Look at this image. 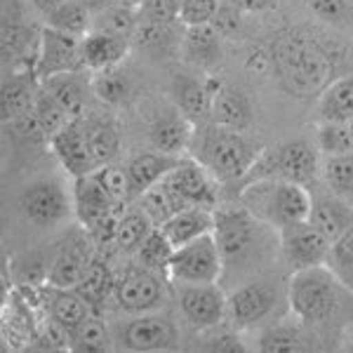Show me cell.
I'll return each mask as SVG.
<instances>
[{
	"mask_svg": "<svg viewBox=\"0 0 353 353\" xmlns=\"http://www.w3.org/2000/svg\"><path fill=\"white\" fill-rule=\"evenodd\" d=\"M271 76L297 99L318 97L337 78V52L299 28L283 31L269 43Z\"/></svg>",
	"mask_w": 353,
	"mask_h": 353,
	"instance_id": "6da1fadb",
	"label": "cell"
},
{
	"mask_svg": "<svg viewBox=\"0 0 353 353\" xmlns=\"http://www.w3.org/2000/svg\"><path fill=\"white\" fill-rule=\"evenodd\" d=\"M264 146H257L241 130L221 128L214 123H198L189 156L208 170L219 184L245 181Z\"/></svg>",
	"mask_w": 353,
	"mask_h": 353,
	"instance_id": "7a4b0ae2",
	"label": "cell"
},
{
	"mask_svg": "<svg viewBox=\"0 0 353 353\" xmlns=\"http://www.w3.org/2000/svg\"><path fill=\"white\" fill-rule=\"evenodd\" d=\"M241 201L254 219L276 231L309 219L313 210L309 186L271 176L245 181L241 186Z\"/></svg>",
	"mask_w": 353,
	"mask_h": 353,
	"instance_id": "3957f363",
	"label": "cell"
},
{
	"mask_svg": "<svg viewBox=\"0 0 353 353\" xmlns=\"http://www.w3.org/2000/svg\"><path fill=\"white\" fill-rule=\"evenodd\" d=\"M344 288L325 264L292 271L288 304L292 316L306 327L330 321L339 309V290Z\"/></svg>",
	"mask_w": 353,
	"mask_h": 353,
	"instance_id": "277c9868",
	"label": "cell"
},
{
	"mask_svg": "<svg viewBox=\"0 0 353 353\" xmlns=\"http://www.w3.org/2000/svg\"><path fill=\"white\" fill-rule=\"evenodd\" d=\"M318 172H321L318 151L304 139H288L276 146H269V149H261L245 181L271 176V179L297 181V184L309 186L316 181Z\"/></svg>",
	"mask_w": 353,
	"mask_h": 353,
	"instance_id": "5b68a950",
	"label": "cell"
},
{
	"mask_svg": "<svg viewBox=\"0 0 353 353\" xmlns=\"http://www.w3.org/2000/svg\"><path fill=\"white\" fill-rule=\"evenodd\" d=\"M226 259L219 250L214 233H205L196 241L174 248L170 261L168 278L176 285H201V283H219Z\"/></svg>",
	"mask_w": 353,
	"mask_h": 353,
	"instance_id": "8992f818",
	"label": "cell"
},
{
	"mask_svg": "<svg viewBox=\"0 0 353 353\" xmlns=\"http://www.w3.org/2000/svg\"><path fill=\"white\" fill-rule=\"evenodd\" d=\"M116 349L125 351H174L179 349V330L165 313L151 311L130 316L113 327Z\"/></svg>",
	"mask_w": 353,
	"mask_h": 353,
	"instance_id": "52a82bcc",
	"label": "cell"
},
{
	"mask_svg": "<svg viewBox=\"0 0 353 353\" xmlns=\"http://www.w3.org/2000/svg\"><path fill=\"white\" fill-rule=\"evenodd\" d=\"M21 214L38 229H57L66 224L73 212V191L57 179H38L28 184L19 196Z\"/></svg>",
	"mask_w": 353,
	"mask_h": 353,
	"instance_id": "ba28073f",
	"label": "cell"
},
{
	"mask_svg": "<svg viewBox=\"0 0 353 353\" xmlns=\"http://www.w3.org/2000/svg\"><path fill=\"white\" fill-rule=\"evenodd\" d=\"M113 299L118 309H123L128 316H139V313L161 311V306L168 299L163 276L144 266H132L123 271L113 283Z\"/></svg>",
	"mask_w": 353,
	"mask_h": 353,
	"instance_id": "9c48e42d",
	"label": "cell"
},
{
	"mask_svg": "<svg viewBox=\"0 0 353 353\" xmlns=\"http://www.w3.org/2000/svg\"><path fill=\"white\" fill-rule=\"evenodd\" d=\"M278 288L269 281H252L233 290L226 301V321L233 330H254L264 325L278 306Z\"/></svg>",
	"mask_w": 353,
	"mask_h": 353,
	"instance_id": "30bf717a",
	"label": "cell"
},
{
	"mask_svg": "<svg viewBox=\"0 0 353 353\" xmlns=\"http://www.w3.org/2000/svg\"><path fill=\"white\" fill-rule=\"evenodd\" d=\"M226 301H229V294L219 288V283L179 285V292H176L181 318L198 332H210L224 325Z\"/></svg>",
	"mask_w": 353,
	"mask_h": 353,
	"instance_id": "8fae6325",
	"label": "cell"
},
{
	"mask_svg": "<svg viewBox=\"0 0 353 353\" xmlns=\"http://www.w3.org/2000/svg\"><path fill=\"white\" fill-rule=\"evenodd\" d=\"M92 259V238L78 224V229L71 231V236L64 238L59 248L54 250L52 259L48 264L45 283L52 288H78Z\"/></svg>",
	"mask_w": 353,
	"mask_h": 353,
	"instance_id": "7c38bea8",
	"label": "cell"
},
{
	"mask_svg": "<svg viewBox=\"0 0 353 353\" xmlns=\"http://www.w3.org/2000/svg\"><path fill=\"white\" fill-rule=\"evenodd\" d=\"M281 233V252L285 264L292 271L309 269V266H321L327 261L330 245L332 241L323 231H318L309 219L290 224Z\"/></svg>",
	"mask_w": 353,
	"mask_h": 353,
	"instance_id": "4fadbf2b",
	"label": "cell"
},
{
	"mask_svg": "<svg viewBox=\"0 0 353 353\" xmlns=\"http://www.w3.org/2000/svg\"><path fill=\"white\" fill-rule=\"evenodd\" d=\"M163 184L179 198L184 208H208L217 205V184L208 170L193 158H181V163L163 179Z\"/></svg>",
	"mask_w": 353,
	"mask_h": 353,
	"instance_id": "5bb4252c",
	"label": "cell"
},
{
	"mask_svg": "<svg viewBox=\"0 0 353 353\" xmlns=\"http://www.w3.org/2000/svg\"><path fill=\"white\" fill-rule=\"evenodd\" d=\"M224 83L210 73H176L172 78V104L184 113L186 118L198 125L210 121L212 99L219 85Z\"/></svg>",
	"mask_w": 353,
	"mask_h": 353,
	"instance_id": "9a60e30c",
	"label": "cell"
},
{
	"mask_svg": "<svg viewBox=\"0 0 353 353\" xmlns=\"http://www.w3.org/2000/svg\"><path fill=\"white\" fill-rule=\"evenodd\" d=\"M76 68H83L81 38L45 24L41 31V45H38L36 59L38 81H45V78L64 71H76Z\"/></svg>",
	"mask_w": 353,
	"mask_h": 353,
	"instance_id": "2e32d148",
	"label": "cell"
},
{
	"mask_svg": "<svg viewBox=\"0 0 353 353\" xmlns=\"http://www.w3.org/2000/svg\"><path fill=\"white\" fill-rule=\"evenodd\" d=\"M193 132L196 125L184 116L176 106H165V109L153 111L146 125V134H149L151 149L170 153V156L184 158L191 149Z\"/></svg>",
	"mask_w": 353,
	"mask_h": 353,
	"instance_id": "e0dca14e",
	"label": "cell"
},
{
	"mask_svg": "<svg viewBox=\"0 0 353 353\" xmlns=\"http://www.w3.org/2000/svg\"><path fill=\"white\" fill-rule=\"evenodd\" d=\"M48 146L71 179H78V176L90 174L97 170L92 156H90L88 137H85V128H83V116L71 118L59 132L50 137Z\"/></svg>",
	"mask_w": 353,
	"mask_h": 353,
	"instance_id": "ac0fdd59",
	"label": "cell"
},
{
	"mask_svg": "<svg viewBox=\"0 0 353 353\" xmlns=\"http://www.w3.org/2000/svg\"><path fill=\"white\" fill-rule=\"evenodd\" d=\"M73 212H76L78 224L85 231L94 229L99 221L113 217V214L123 212V208H118L111 201V196L106 193L104 184L99 181L97 172L83 174L78 179H73Z\"/></svg>",
	"mask_w": 353,
	"mask_h": 353,
	"instance_id": "d6986e66",
	"label": "cell"
},
{
	"mask_svg": "<svg viewBox=\"0 0 353 353\" xmlns=\"http://www.w3.org/2000/svg\"><path fill=\"white\" fill-rule=\"evenodd\" d=\"M259 221L248 210H219L214 212V238L226 261L243 257L254 241Z\"/></svg>",
	"mask_w": 353,
	"mask_h": 353,
	"instance_id": "ffe728a7",
	"label": "cell"
},
{
	"mask_svg": "<svg viewBox=\"0 0 353 353\" xmlns=\"http://www.w3.org/2000/svg\"><path fill=\"white\" fill-rule=\"evenodd\" d=\"M130 48H132L130 38L90 28L81 38L83 68L90 73H99V71H109V68L123 66V61L128 59V54H130Z\"/></svg>",
	"mask_w": 353,
	"mask_h": 353,
	"instance_id": "44dd1931",
	"label": "cell"
},
{
	"mask_svg": "<svg viewBox=\"0 0 353 353\" xmlns=\"http://www.w3.org/2000/svg\"><path fill=\"white\" fill-rule=\"evenodd\" d=\"M179 163H181L179 156H170V153H163L156 149L132 156L130 163L125 165L128 176H130V191H132V198H139L141 193L149 191L151 186L161 184L165 176L172 172Z\"/></svg>",
	"mask_w": 353,
	"mask_h": 353,
	"instance_id": "7402d4cb",
	"label": "cell"
},
{
	"mask_svg": "<svg viewBox=\"0 0 353 353\" xmlns=\"http://www.w3.org/2000/svg\"><path fill=\"white\" fill-rule=\"evenodd\" d=\"M45 306H48L50 321L64 330L68 334V339H71V334L94 313L76 288L48 285V292H45Z\"/></svg>",
	"mask_w": 353,
	"mask_h": 353,
	"instance_id": "603a6c76",
	"label": "cell"
},
{
	"mask_svg": "<svg viewBox=\"0 0 353 353\" xmlns=\"http://www.w3.org/2000/svg\"><path fill=\"white\" fill-rule=\"evenodd\" d=\"M41 85L54 101H59L64 106L68 116L78 118L85 111L88 90H92V73L85 71V68H76V71H64L45 78Z\"/></svg>",
	"mask_w": 353,
	"mask_h": 353,
	"instance_id": "cb8c5ba5",
	"label": "cell"
},
{
	"mask_svg": "<svg viewBox=\"0 0 353 353\" xmlns=\"http://www.w3.org/2000/svg\"><path fill=\"white\" fill-rule=\"evenodd\" d=\"M41 81H38L36 71H10V78L3 81V121L14 123L21 116H26L36 104Z\"/></svg>",
	"mask_w": 353,
	"mask_h": 353,
	"instance_id": "d4e9b609",
	"label": "cell"
},
{
	"mask_svg": "<svg viewBox=\"0 0 353 353\" xmlns=\"http://www.w3.org/2000/svg\"><path fill=\"white\" fill-rule=\"evenodd\" d=\"M179 52L193 68L208 73L221 59V33L212 24L184 28Z\"/></svg>",
	"mask_w": 353,
	"mask_h": 353,
	"instance_id": "484cf974",
	"label": "cell"
},
{
	"mask_svg": "<svg viewBox=\"0 0 353 353\" xmlns=\"http://www.w3.org/2000/svg\"><path fill=\"white\" fill-rule=\"evenodd\" d=\"M252 121H254L252 101L248 99V94L236 88H231V85L221 83L219 90L214 92V99H212L210 123L245 132V130L252 125Z\"/></svg>",
	"mask_w": 353,
	"mask_h": 353,
	"instance_id": "4316f807",
	"label": "cell"
},
{
	"mask_svg": "<svg viewBox=\"0 0 353 353\" xmlns=\"http://www.w3.org/2000/svg\"><path fill=\"white\" fill-rule=\"evenodd\" d=\"M83 128L85 137H88L90 156H92L97 168L113 163V158L118 156V149H121L118 125L109 116H101V113H88V116L83 113Z\"/></svg>",
	"mask_w": 353,
	"mask_h": 353,
	"instance_id": "83f0119b",
	"label": "cell"
},
{
	"mask_svg": "<svg viewBox=\"0 0 353 353\" xmlns=\"http://www.w3.org/2000/svg\"><path fill=\"white\" fill-rule=\"evenodd\" d=\"M161 231L168 236V241L172 243L174 248H181V245L214 231V210H208V208L181 210V212L170 217L165 224H161Z\"/></svg>",
	"mask_w": 353,
	"mask_h": 353,
	"instance_id": "f1b7e54d",
	"label": "cell"
},
{
	"mask_svg": "<svg viewBox=\"0 0 353 353\" xmlns=\"http://www.w3.org/2000/svg\"><path fill=\"white\" fill-rule=\"evenodd\" d=\"M321 121L349 123L353 118V76H337L318 94Z\"/></svg>",
	"mask_w": 353,
	"mask_h": 353,
	"instance_id": "f546056e",
	"label": "cell"
},
{
	"mask_svg": "<svg viewBox=\"0 0 353 353\" xmlns=\"http://www.w3.org/2000/svg\"><path fill=\"white\" fill-rule=\"evenodd\" d=\"M309 221L318 231H323L330 241L337 238L353 224V208L339 198H325V201H313V210Z\"/></svg>",
	"mask_w": 353,
	"mask_h": 353,
	"instance_id": "4dcf8cb0",
	"label": "cell"
},
{
	"mask_svg": "<svg viewBox=\"0 0 353 353\" xmlns=\"http://www.w3.org/2000/svg\"><path fill=\"white\" fill-rule=\"evenodd\" d=\"M156 229V224L151 221L149 214L137 205V208L123 210L118 214V226H116V248L121 252H137L141 248V243L149 238V233Z\"/></svg>",
	"mask_w": 353,
	"mask_h": 353,
	"instance_id": "1f68e13d",
	"label": "cell"
},
{
	"mask_svg": "<svg viewBox=\"0 0 353 353\" xmlns=\"http://www.w3.org/2000/svg\"><path fill=\"white\" fill-rule=\"evenodd\" d=\"M259 351H306L311 346V339L304 334V323H299L292 316V321H281L271 325L266 332H261L257 341Z\"/></svg>",
	"mask_w": 353,
	"mask_h": 353,
	"instance_id": "d6a6232c",
	"label": "cell"
},
{
	"mask_svg": "<svg viewBox=\"0 0 353 353\" xmlns=\"http://www.w3.org/2000/svg\"><path fill=\"white\" fill-rule=\"evenodd\" d=\"M137 26H139V8L132 0H121L118 5L92 17V28L97 31H109L116 36L130 38V41L134 38Z\"/></svg>",
	"mask_w": 353,
	"mask_h": 353,
	"instance_id": "836d02e7",
	"label": "cell"
},
{
	"mask_svg": "<svg viewBox=\"0 0 353 353\" xmlns=\"http://www.w3.org/2000/svg\"><path fill=\"white\" fill-rule=\"evenodd\" d=\"M113 283H116V278L111 276L109 266H106L101 259H92L88 273H85V278L78 283L76 290L90 304V309L94 313H99L101 306L106 304V299L113 297Z\"/></svg>",
	"mask_w": 353,
	"mask_h": 353,
	"instance_id": "e575fe53",
	"label": "cell"
},
{
	"mask_svg": "<svg viewBox=\"0 0 353 353\" xmlns=\"http://www.w3.org/2000/svg\"><path fill=\"white\" fill-rule=\"evenodd\" d=\"M113 349H116V334H113V327H109L101 321L99 313H92L71 334V351L97 353V351H113Z\"/></svg>",
	"mask_w": 353,
	"mask_h": 353,
	"instance_id": "d590c367",
	"label": "cell"
},
{
	"mask_svg": "<svg viewBox=\"0 0 353 353\" xmlns=\"http://www.w3.org/2000/svg\"><path fill=\"white\" fill-rule=\"evenodd\" d=\"M92 92L101 104L109 106H121L128 104L132 97V81L128 73L118 68H109V71L92 73Z\"/></svg>",
	"mask_w": 353,
	"mask_h": 353,
	"instance_id": "8d00e7d4",
	"label": "cell"
},
{
	"mask_svg": "<svg viewBox=\"0 0 353 353\" xmlns=\"http://www.w3.org/2000/svg\"><path fill=\"white\" fill-rule=\"evenodd\" d=\"M172 254H174V245L168 241V236L161 231V226H156V229L149 233V238L141 243V248L134 252V257H137V264H141L144 269H151L168 278Z\"/></svg>",
	"mask_w": 353,
	"mask_h": 353,
	"instance_id": "74e56055",
	"label": "cell"
},
{
	"mask_svg": "<svg viewBox=\"0 0 353 353\" xmlns=\"http://www.w3.org/2000/svg\"><path fill=\"white\" fill-rule=\"evenodd\" d=\"M139 208L149 214L151 221L156 226L165 224V221H168L170 217H174L176 212H181V210H189V208H184V205L179 203V198H176L174 193L163 184V181H161V184H156V186H151L149 191L141 193V196H139Z\"/></svg>",
	"mask_w": 353,
	"mask_h": 353,
	"instance_id": "f35d334b",
	"label": "cell"
},
{
	"mask_svg": "<svg viewBox=\"0 0 353 353\" xmlns=\"http://www.w3.org/2000/svg\"><path fill=\"white\" fill-rule=\"evenodd\" d=\"M45 24L83 38L92 28V12L85 8L81 0H66L61 8H57L52 14L45 17Z\"/></svg>",
	"mask_w": 353,
	"mask_h": 353,
	"instance_id": "ab89813d",
	"label": "cell"
},
{
	"mask_svg": "<svg viewBox=\"0 0 353 353\" xmlns=\"http://www.w3.org/2000/svg\"><path fill=\"white\" fill-rule=\"evenodd\" d=\"M316 149L327 156H346L353 153V130L349 123L321 121L316 130Z\"/></svg>",
	"mask_w": 353,
	"mask_h": 353,
	"instance_id": "60d3db41",
	"label": "cell"
},
{
	"mask_svg": "<svg viewBox=\"0 0 353 353\" xmlns=\"http://www.w3.org/2000/svg\"><path fill=\"white\" fill-rule=\"evenodd\" d=\"M325 266L337 276L344 290H353V224L330 245Z\"/></svg>",
	"mask_w": 353,
	"mask_h": 353,
	"instance_id": "b9f144b4",
	"label": "cell"
},
{
	"mask_svg": "<svg viewBox=\"0 0 353 353\" xmlns=\"http://www.w3.org/2000/svg\"><path fill=\"white\" fill-rule=\"evenodd\" d=\"M33 118H36L38 128L43 132V139H50L54 132H59L64 125L71 121L73 116H68V111L59 101H54L52 97L43 90H38V97H36V104H33Z\"/></svg>",
	"mask_w": 353,
	"mask_h": 353,
	"instance_id": "7bdbcfd3",
	"label": "cell"
},
{
	"mask_svg": "<svg viewBox=\"0 0 353 353\" xmlns=\"http://www.w3.org/2000/svg\"><path fill=\"white\" fill-rule=\"evenodd\" d=\"M321 172L327 189H332L337 196H353V153L327 156L321 165Z\"/></svg>",
	"mask_w": 353,
	"mask_h": 353,
	"instance_id": "ee69618b",
	"label": "cell"
},
{
	"mask_svg": "<svg viewBox=\"0 0 353 353\" xmlns=\"http://www.w3.org/2000/svg\"><path fill=\"white\" fill-rule=\"evenodd\" d=\"M301 5L327 26H353V0H301Z\"/></svg>",
	"mask_w": 353,
	"mask_h": 353,
	"instance_id": "f6af8a7d",
	"label": "cell"
},
{
	"mask_svg": "<svg viewBox=\"0 0 353 353\" xmlns=\"http://www.w3.org/2000/svg\"><path fill=\"white\" fill-rule=\"evenodd\" d=\"M219 10L221 0H179V24L184 28L214 24Z\"/></svg>",
	"mask_w": 353,
	"mask_h": 353,
	"instance_id": "bcb514c9",
	"label": "cell"
},
{
	"mask_svg": "<svg viewBox=\"0 0 353 353\" xmlns=\"http://www.w3.org/2000/svg\"><path fill=\"white\" fill-rule=\"evenodd\" d=\"M99 181L104 184L106 193L111 196V201L123 208L125 203L132 198V191H130V176H128V170L125 168H118V165H101V168L94 170Z\"/></svg>",
	"mask_w": 353,
	"mask_h": 353,
	"instance_id": "7dc6e473",
	"label": "cell"
},
{
	"mask_svg": "<svg viewBox=\"0 0 353 353\" xmlns=\"http://www.w3.org/2000/svg\"><path fill=\"white\" fill-rule=\"evenodd\" d=\"M205 349L208 351H245L248 346L243 344L241 334L236 332H217L205 341Z\"/></svg>",
	"mask_w": 353,
	"mask_h": 353,
	"instance_id": "c3c4849f",
	"label": "cell"
},
{
	"mask_svg": "<svg viewBox=\"0 0 353 353\" xmlns=\"http://www.w3.org/2000/svg\"><path fill=\"white\" fill-rule=\"evenodd\" d=\"M281 0H231V5H236L243 14H261L269 10L278 8Z\"/></svg>",
	"mask_w": 353,
	"mask_h": 353,
	"instance_id": "681fc988",
	"label": "cell"
},
{
	"mask_svg": "<svg viewBox=\"0 0 353 353\" xmlns=\"http://www.w3.org/2000/svg\"><path fill=\"white\" fill-rule=\"evenodd\" d=\"M28 3H31V8L36 10L38 14L50 17L57 8H61V5H64L66 0H28Z\"/></svg>",
	"mask_w": 353,
	"mask_h": 353,
	"instance_id": "f907efd6",
	"label": "cell"
},
{
	"mask_svg": "<svg viewBox=\"0 0 353 353\" xmlns=\"http://www.w3.org/2000/svg\"><path fill=\"white\" fill-rule=\"evenodd\" d=\"M81 3H83L85 8H88L90 12H92V17H94V14L104 12V10L113 8V5H118L121 0H81Z\"/></svg>",
	"mask_w": 353,
	"mask_h": 353,
	"instance_id": "816d5d0a",
	"label": "cell"
},
{
	"mask_svg": "<svg viewBox=\"0 0 353 353\" xmlns=\"http://www.w3.org/2000/svg\"><path fill=\"white\" fill-rule=\"evenodd\" d=\"M349 125H351V130H353V118H351V121H349Z\"/></svg>",
	"mask_w": 353,
	"mask_h": 353,
	"instance_id": "f5cc1de1",
	"label": "cell"
}]
</instances>
